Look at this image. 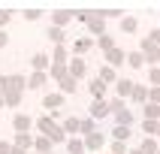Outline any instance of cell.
Listing matches in <instances>:
<instances>
[{
	"mask_svg": "<svg viewBox=\"0 0 160 154\" xmlns=\"http://www.w3.org/2000/svg\"><path fill=\"white\" fill-rule=\"evenodd\" d=\"M85 72H88V67H85V61H82V57H72V61L67 63V76H70V79H76V82H79Z\"/></svg>",
	"mask_w": 160,
	"mask_h": 154,
	"instance_id": "cell-1",
	"label": "cell"
},
{
	"mask_svg": "<svg viewBox=\"0 0 160 154\" xmlns=\"http://www.w3.org/2000/svg\"><path fill=\"white\" fill-rule=\"evenodd\" d=\"M88 24H91V33H100V36H103V27H106V18L100 15V12H91Z\"/></svg>",
	"mask_w": 160,
	"mask_h": 154,
	"instance_id": "cell-2",
	"label": "cell"
},
{
	"mask_svg": "<svg viewBox=\"0 0 160 154\" xmlns=\"http://www.w3.org/2000/svg\"><path fill=\"white\" fill-rule=\"evenodd\" d=\"M52 21H54V27L61 30L63 24H70V21H72V12H70V9H58V12L52 15Z\"/></svg>",
	"mask_w": 160,
	"mask_h": 154,
	"instance_id": "cell-3",
	"label": "cell"
},
{
	"mask_svg": "<svg viewBox=\"0 0 160 154\" xmlns=\"http://www.w3.org/2000/svg\"><path fill=\"white\" fill-rule=\"evenodd\" d=\"M103 142H106V136L94 130V133L88 136V142H82V145H85V148H91V151H100V148H103Z\"/></svg>",
	"mask_w": 160,
	"mask_h": 154,
	"instance_id": "cell-4",
	"label": "cell"
},
{
	"mask_svg": "<svg viewBox=\"0 0 160 154\" xmlns=\"http://www.w3.org/2000/svg\"><path fill=\"white\" fill-rule=\"evenodd\" d=\"M109 115V103H103V100H94V106H91V118L94 121H100V118Z\"/></svg>",
	"mask_w": 160,
	"mask_h": 154,
	"instance_id": "cell-5",
	"label": "cell"
},
{
	"mask_svg": "<svg viewBox=\"0 0 160 154\" xmlns=\"http://www.w3.org/2000/svg\"><path fill=\"white\" fill-rule=\"evenodd\" d=\"M115 91H118V100L130 97V91H133V82H130V79H115Z\"/></svg>",
	"mask_w": 160,
	"mask_h": 154,
	"instance_id": "cell-6",
	"label": "cell"
},
{
	"mask_svg": "<svg viewBox=\"0 0 160 154\" xmlns=\"http://www.w3.org/2000/svg\"><path fill=\"white\" fill-rule=\"evenodd\" d=\"M88 91H91V94H94V100H103V97H106V85H103V82H100V79H91Z\"/></svg>",
	"mask_w": 160,
	"mask_h": 154,
	"instance_id": "cell-7",
	"label": "cell"
},
{
	"mask_svg": "<svg viewBox=\"0 0 160 154\" xmlns=\"http://www.w3.org/2000/svg\"><path fill=\"white\" fill-rule=\"evenodd\" d=\"M130 97H133L136 103H148V88H145V85H133Z\"/></svg>",
	"mask_w": 160,
	"mask_h": 154,
	"instance_id": "cell-8",
	"label": "cell"
},
{
	"mask_svg": "<svg viewBox=\"0 0 160 154\" xmlns=\"http://www.w3.org/2000/svg\"><path fill=\"white\" fill-rule=\"evenodd\" d=\"M61 103H63V94H45V97H42V106L45 109H58Z\"/></svg>",
	"mask_w": 160,
	"mask_h": 154,
	"instance_id": "cell-9",
	"label": "cell"
},
{
	"mask_svg": "<svg viewBox=\"0 0 160 154\" xmlns=\"http://www.w3.org/2000/svg\"><path fill=\"white\" fill-rule=\"evenodd\" d=\"M88 48H94V39H91V36H82V39H76V45H72V52H76V54L88 52Z\"/></svg>",
	"mask_w": 160,
	"mask_h": 154,
	"instance_id": "cell-10",
	"label": "cell"
},
{
	"mask_svg": "<svg viewBox=\"0 0 160 154\" xmlns=\"http://www.w3.org/2000/svg\"><path fill=\"white\" fill-rule=\"evenodd\" d=\"M30 63H33L36 72H45V70H48V54H33V61H30Z\"/></svg>",
	"mask_w": 160,
	"mask_h": 154,
	"instance_id": "cell-11",
	"label": "cell"
},
{
	"mask_svg": "<svg viewBox=\"0 0 160 154\" xmlns=\"http://www.w3.org/2000/svg\"><path fill=\"white\" fill-rule=\"evenodd\" d=\"M112 136H115V142H127V139H130V127H115Z\"/></svg>",
	"mask_w": 160,
	"mask_h": 154,
	"instance_id": "cell-12",
	"label": "cell"
},
{
	"mask_svg": "<svg viewBox=\"0 0 160 154\" xmlns=\"http://www.w3.org/2000/svg\"><path fill=\"white\" fill-rule=\"evenodd\" d=\"M118 127H130V124H133V115H130V109H124V112H118Z\"/></svg>",
	"mask_w": 160,
	"mask_h": 154,
	"instance_id": "cell-13",
	"label": "cell"
},
{
	"mask_svg": "<svg viewBox=\"0 0 160 154\" xmlns=\"http://www.w3.org/2000/svg\"><path fill=\"white\" fill-rule=\"evenodd\" d=\"M100 82H103V85H109V82H115V70H112V67H103V70H100V76H97Z\"/></svg>",
	"mask_w": 160,
	"mask_h": 154,
	"instance_id": "cell-14",
	"label": "cell"
},
{
	"mask_svg": "<svg viewBox=\"0 0 160 154\" xmlns=\"http://www.w3.org/2000/svg\"><path fill=\"white\" fill-rule=\"evenodd\" d=\"M30 145H33V139H30L27 133H18L15 136V148H18V151H21V148H30Z\"/></svg>",
	"mask_w": 160,
	"mask_h": 154,
	"instance_id": "cell-15",
	"label": "cell"
},
{
	"mask_svg": "<svg viewBox=\"0 0 160 154\" xmlns=\"http://www.w3.org/2000/svg\"><path fill=\"white\" fill-rule=\"evenodd\" d=\"M106 57H109V63H124V52H121V48H112V52H106Z\"/></svg>",
	"mask_w": 160,
	"mask_h": 154,
	"instance_id": "cell-16",
	"label": "cell"
},
{
	"mask_svg": "<svg viewBox=\"0 0 160 154\" xmlns=\"http://www.w3.org/2000/svg\"><path fill=\"white\" fill-rule=\"evenodd\" d=\"M27 127H30V118H27V115H15V130H18V133H24Z\"/></svg>",
	"mask_w": 160,
	"mask_h": 154,
	"instance_id": "cell-17",
	"label": "cell"
},
{
	"mask_svg": "<svg viewBox=\"0 0 160 154\" xmlns=\"http://www.w3.org/2000/svg\"><path fill=\"white\" fill-rule=\"evenodd\" d=\"M142 154H157V139H154V136L142 142Z\"/></svg>",
	"mask_w": 160,
	"mask_h": 154,
	"instance_id": "cell-18",
	"label": "cell"
},
{
	"mask_svg": "<svg viewBox=\"0 0 160 154\" xmlns=\"http://www.w3.org/2000/svg\"><path fill=\"white\" fill-rule=\"evenodd\" d=\"M36 148H39V154H48V148H52V139H48V136H39V139H36Z\"/></svg>",
	"mask_w": 160,
	"mask_h": 154,
	"instance_id": "cell-19",
	"label": "cell"
},
{
	"mask_svg": "<svg viewBox=\"0 0 160 154\" xmlns=\"http://www.w3.org/2000/svg\"><path fill=\"white\" fill-rule=\"evenodd\" d=\"M136 27H139V24H136V18H121V30H124V33H133Z\"/></svg>",
	"mask_w": 160,
	"mask_h": 154,
	"instance_id": "cell-20",
	"label": "cell"
},
{
	"mask_svg": "<svg viewBox=\"0 0 160 154\" xmlns=\"http://www.w3.org/2000/svg\"><path fill=\"white\" fill-rule=\"evenodd\" d=\"M100 48H103V52H112V48H115V39H112V36H100Z\"/></svg>",
	"mask_w": 160,
	"mask_h": 154,
	"instance_id": "cell-21",
	"label": "cell"
},
{
	"mask_svg": "<svg viewBox=\"0 0 160 154\" xmlns=\"http://www.w3.org/2000/svg\"><path fill=\"white\" fill-rule=\"evenodd\" d=\"M127 61H130V67H136V70H142L145 57H142V54H139V52H133V54H130V57H127Z\"/></svg>",
	"mask_w": 160,
	"mask_h": 154,
	"instance_id": "cell-22",
	"label": "cell"
},
{
	"mask_svg": "<svg viewBox=\"0 0 160 154\" xmlns=\"http://www.w3.org/2000/svg\"><path fill=\"white\" fill-rule=\"evenodd\" d=\"M145 115L151 118V121H157V115H160V109H157V103H145Z\"/></svg>",
	"mask_w": 160,
	"mask_h": 154,
	"instance_id": "cell-23",
	"label": "cell"
},
{
	"mask_svg": "<svg viewBox=\"0 0 160 154\" xmlns=\"http://www.w3.org/2000/svg\"><path fill=\"white\" fill-rule=\"evenodd\" d=\"M52 76H54V79H63V76H67V63H54V67H52Z\"/></svg>",
	"mask_w": 160,
	"mask_h": 154,
	"instance_id": "cell-24",
	"label": "cell"
},
{
	"mask_svg": "<svg viewBox=\"0 0 160 154\" xmlns=\"http://www.w3.org/2000/svg\"><path fill=\"white\" fill-rule=\"evenodd\" d=\"M142 130H145V133H157V121H151V118H145V121H142Z\"/></svg>",
	"mask_w": 160,
	"mask_h": 154,
	"instance_id": "cell-25",
	"label": "cell"
},
{
	"mask_svg": "<svg viewBox=\"0 0 160 154\" xmlns=\"http://www.w3.org/2000/svg\"><path fill=\"white\" fill-rule=\"evenodd\" d=\"M61 88H63V94H70V91L76 88V79H70V76H63V79H61Z\"/></svg>",
	"mask_w": 160,
	"mask_h": 154,
	"instance_id": "cell-26",
	"label": "cell"
},
{
	"mask_svg": "<svg viewBox=\"0 0 160 154\" xmlns=\"http://www.w3.org/2000/svg\"><path fill=\"white\" fill-rule=\"evenodd\" d=\"M67 148H70V154H82V148H85V145H82V139H70V145H67Z\"/></svg>",
	"mask_w": 160,
	"mask_h": 154,
	"instance_id": "cell-27",
	"label": "cell"
},
{
	"mask_svg": "<svg viewBox=\"0 0 160 154\" xmlns=\"http://www.w3.org/2000/svg\"><path fill=\"white\" fill-rule=\"evenodd\" d=\"M27 85H30V88H39V85H45V76H42V72H36V76H30Z\"/></svg>",
	"mask_w": 160,
	"mask_h": 154,
	"instance_id": "cell-28",
	"label": "cell"
},
{
	"mask_svg": "<svg viewBox=\"0 0 160 154\" xmlns=\"http://www.w3.org/2000/svg\"><path fill=\"white\" fill-rule=\"evenodd\" d=\"M48 39H54V42L61 45V42H63V30H58V27H52V30H48Z\"/></svg>",
	"mask_w": 160,
	"mask_h": 154,
	"instance_id": "cell-29",
	"label": "cell"
},
{
	"mask_svg": "<svg viewBox=\"0 0 160 154\" xmlns=\"http://www.w3.org/2000/svg\"><path fill=\"white\" fill-rule=\"evenodd\" d=\"M3 100H6L9 106H18V100H21V94H15V91H9V94H6Z\"/></svg>",
	"mask_w": 160,
	"mask_h": 154,
	"instance_id": "cell-30",
	"label": "cell"
},
{
	"mask_svg": "<svg viewBox=\"0 0 160 154\" xmlns=\"http://www.w3.org/2000/svg\"><path fill=\"white\" fill-rule=\"evenodd\" d=\"M24 18L27 21H36V18H39V9H24Z\"/></svg>",
	"mask_w": 160,
	"mask_h": 154,
	"instance_id": "cell-31",
	"label": "cell"
},
{
	"mask_svg": "<svg viewBox=\"0 0 160 154\" xmlns=\"http://www.w3.org/2000/svg\"><path fill=\"white\" fill-rule=\"evenodd\" d=\"M112 151H115V154H127V142H115V145H112Z\"/></svg>",
	"mask_w": 160,
	"mask_h": 154,
	"instance_id": "cell-32",
	"label": "cell"
},
{
	"mask_svg": "<svg viewBox=\"0 0 160 154\" xmlns=\"http://www.w3.org/2000/svg\"><path fill=\"white\" fill-rule=\"evenodd\" d=\"M63 57H67V52H63V45H58V52H54V61L63 63Z\"/></svg>",
	"mask_w": 160,
	"mask_h": 154,
	"instance_id": "cell-33",
	"label": "cell"
},
{
	"mask_svg": "<svg viewBox=\"0 0 160 154\" xmlns=\"http://www.w3.org/2000/svg\"><path fill=\"white\" fill-rule=\"evenodd\" d=\"M9 18H12V15H9V9H0V24H6Z\"/></svg>",
	"mask_w": 160,
	"mask_h": 154,
	"instance_id": "cell-34",
	"label": "cell"
},
{
	"mask_svg": "<svg viewBox=\"0 0 160 154\" xmlns=\"http://www.w3.org/2000/svg\"><path fill=\"white\" fill-rule=\"evenodd\" d=\"M9 42V36H6V30H0V48H3V45Z\"/></svg>",
	"mask_w": 160,
	"mask_h": 154,
	"instance_id": "cell-35",
	"label": "cell"
},
{
	"mask_svg": "<svg viewBox=\"0 0 160 154\" xmlns=\"http://www.w3.org/2000/svg\"><path fill=\"white\" fill-rule=\"evenodd\" d=\"M9 151H12V148H9L6 142H0V154H9Z\"/></svg>",
	"mask_w": 160,
	"mask_h": 154,
	"instance_id": "cell-36",
	"label": "cell"
},
{
	"mask_svg": "<svg viewBox=\"0 0 160 154\" xmlns=\"http://www.w3.org/2000/svg\"><path fill=\"white\" fill-rule=\"evenodd\" d=\"M130 154H142V151H130Z\"/></svg>",
	"mask_w": 160,
	"mask_h": 154,
	"instance_id": "cell-37",
	"label": "cell"
}]
</instances>
